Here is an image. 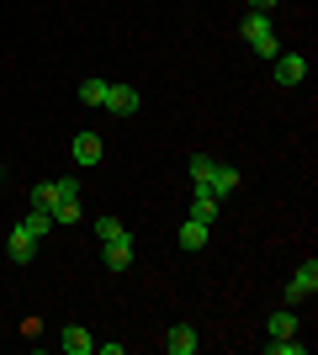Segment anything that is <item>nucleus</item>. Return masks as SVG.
I'll return each mask as SVG.
<instances>
[{
    "instance_id": "f257e3e1",
    "label": "nucleus",
    "mask_w": 318,
    "mask_h": 355,
    "mask_svg": "<svg viewBox=\"0 0 318 355\" xmlns=\"http://www.w3.org/2000/svg\"><path fill=\"white\" fill-rule=\"evenodd\" d=\"M244 43L255 48L260 59H276V53H281L276 27H271V16H265V11H249V16H244Z\"/></svg>"
},
{
    "instance_id": "f03ea898",
    "label": "nucleus",
    "mask_w": 318,
    "mask_h": 355,
    "mask_svg": "<svg viewBox=\"0 0 318 355\" xmlns=\"http://www.w3.org/2000/svg\"><path fill=\"white\" fill-rule=\"evenodd\" d=\"M313 292H318V260L308 254L303 266L292 270V282H287V292H281V297H287V308H297V302H308Z\"/></svg>"
},
{
    "instance_id": "7ed1b4c3",
    "label": "nucleus",
    "mask_w": 318,
    "mask_h": 355,
    "mask_svg": "<svg viewBox=\"0 0 318 355\" xmlns=\"http://www.w3.org/2000/svg\"><path fill=\"white\" fill-rule=\"evenodd\" d=\"M133 254H138L133 234H122V239H112V244H106V250H101V260H106V266H112V270H127V266H133Z\"/></svg>"
},
{
    "instance_id": "20e7f679",
    "label": "nucleus",
    "mask_w": 318,
    "mask_h": 355,
    "mask_svg": "<svg viewBox=\"0 0 318 355\" xmlns=\"http://www.w3.org/2000/svg\"><path fill=\"white\" fill-rule=\"evenodd\" d=\"M276 85H297V80H303V74H308V59H303V53H276Z\"/></svg>"
},
{
    "instance_id": "39448f33",
    "label": "nucleus",
    "mask_w": 318,
    "mask_h": 355,
    "mask_svg": "<svg viewBox=\"0 0 318 355\" xmlns=\"http://www.w3.org/2000/svg\"><path fill=\"white\" fill-rule=\"evenodd\" d=\"M191 218H197V223H207V228H212V223L223 218V196H212L207 186H197V202H191Z\"/></svg>"
},
{
    "instance_id": "423d86ee",
    "label": "nucleus",
    "mask_w": 318,
    "mask_h": 355,
    "mask_svg": "<svg viewBox=\"0 0 318 355\" xmlns=\"http://www.w3.org/2000/svg\"><path fill=\"white\" fill-rule=\"evenodd\" d=\"M101 154H106V144H101L96 133H75V164H80V170L101 164Z\"/></svg>"
},
{
    "instance_id": "0eeeda50",
    "label": "nucleus",
    "mask_w": 318,
    "mask_h": 355,
    "mask_svg": "<svg viewBox=\"0 0 318 355\" xmlns=\"http://www.w3.org/2000/svg\"><path fill=\"white\" fill-rule=\"evenodd\" d=\"M106 112H117V117H138V90L133 85H112V90H106Z\"/></svg>"
},
{
    "instance_id": "6e6552de",
    "label": "nucleus",
    "mask_w": 318,
    "mask_h": 355,
    "mask_svg": "<svg viewBox=\"0 0 318 355\" xmlns=\"http://www.w3.org/2000/svg\"><path fill=\"white\" fill-rule=\"evenodd\" d=\"M59 345H64L69 355H91V350H96V334H91L85 324H69V329L59 334Z\"/></svg>"
},
{
    "instance_id": "1a4fd4ad",
    "label": "nucleus",
    "mask_w": 318,
    "mask_h": 355,
    "mask_svg": "<svg viewBox=\"0 0 318 355\" xmlns=\"http://www.w3.org/2000/svg\"><path fill=\"white\" fill-rule=\"evenodd\" d=\"M6 250H11V260H16V266H27L32 254H37V239H32L27 228L16 223V228H11V239H6Z\"/></svg>"
},
{
    "instance_id": "9d476101",
    "label": "nucleus",
    "mask_w": 318,
    "mask_h": 355,
    "mask_svg": "<svg viewBox=\"0 0 318 355\" xmlns=\"http://www.w3.org/2000/svg\"><path fill=\"white\" fill-rule=\"evenodd\" d=\"M239 186H244V175L233 170V164H218V170H212V180H207V191H212V196H233Z\"/></svg>"
},
{
    "instance_id": "9b49d317",
    "label": "nucleus",
    "mask_w": 318,
    "mask_h": 355,
    "mask_svg": "<svg viewBox=\"0 0 318 355\" xmlns=\"http://www.w3.org/2000/svg\"><path fill=\"white\" fill-rule=\"evenodd\" d=\"M197 329H186V324H175V329H170V334H165V350L170 355H197Z\"/></svg>"
},
{
    "instance_id": "f8f14e48",
    "label": "nucleus",
    "mask_w": 318,
    "mask_h": 355,
    "mask_svg": "<svg viewBox=\"0 0 318 355\" xmlns=\"http://www.w3.org/2000/svg\"><path fill=\"white\" fill-rule=\"evenodd\" d=\"M265 334H271V340H287V334H297V318H292V308L271 313V318H265Z\"/></svg>"
},
{
    "instance_id": "ddd939ff",
    "label": "nucleus",
    "mask_w": 318,
    "mask_h": 355,
    "mask_svg": "<svg viewBox=\"0 0 318 355\" xmlns=\"http://www.w3.org/2000/svg\"><path fill=\"white\" fill-rule=\"evenodd\" d=\"M202 244H207V223L186 218V223H181V250H202Z\"/></svg>"
},
{
    "instance_id": "4468645a",
    "label": "nucleus",
    "mask_w": 318,
    "mask_h": 355,
    "mask_svg": "<svg viewBox=\"0 0 318 355\" xmlns=\"http://www.w3.org/2000/svg\"><path fill=\"white\" fill-rule=\"evenodd\" d=\"M21 228H27L32 239H48V234H53V212H37V207H32L27 218H21Z\"/></svg>"
},
{
    "instance_id": "2eb2a0df",
    "label": "nucleus",
    "mask_w": 318,
    "mask_h": 355,
    "mask_svg": "<svg viewBox=\"0 0 318 355\" xmlns=\"http://www.w3.org/2000/svg\"><path fill=\"white\" fill-rule=\"evenodd\" d=\"M106 90H112V80H85V85H80V101L85 106H106Z\"/></svg>"
},
{
    "instance_id": "dca6fc26",
    "label": "nucleus",
    "mask_w": 318,
    "mask_h": 355,
    "mask_svg": "<svg viewBox=\"0 0 318 355\" xmlns=\"http://www.w3.org/2000/svg\"><path fill=\"white\" fill-rule=\"evenodd\" d=\"M186 170H191V180H197V186H207V180H212V170H218V159H207V154H197V159L186 164Z\"/></svg>"
},
{
    "instance_id": "f3484780",
    "label": "nucleus",
    "mask_w": 318,
    "mask_h": 355,
    "mask_svg": "<svg viewBox=\"0 0 318 355\" xmlns=\"http://www.w3.org/2000/svg\"><path fill=\"white\" fill-rule=\"evenodd\" d=\"M265 350H271V355H308V345L287 334V340H265Z\"/></svg>"
},
{
    "instance_id": "a211bd4d",
    "label": "nucleus",
    "mask_w": 318,
    "mask_h": 355,
    "mask_svg": "<svg viewBox=\"0 0 318 355\" xmlns=\"http://www.w3.org/2000/svg\"><path fill=\"white\" fill-rule=\"evenodd\" d=\"M127 234V228H122L117 218H96V239H101V244H112V239H122Z\"/></svg>"
},
{
    "instance_id": "6ab92c4d",
    "label": "nucleus",
    "mask_w": 318,
    "mask_h": 355,
    "mask_svg": "<svg viewBox=\"0 0 318 355\" xmlns=\"http://www.w3.org/2000/svg\"><path fill=\"white\" fill-rule=\"evenodd\" d=\"M80 218H85L80 196H75V202H59V207H53V223H80Z\"/></svg>"
},
{
    "instance_id": "aec40b11",
    "label": "nucleus",
    "mask_w": 318,
    "mask_h": 355,
    "mask_svg": "<svg viewBox=\"0 0 318 355\" xmlns=\"http://www.w3.org/2000/svg\"><path fill=\"white\" fill-rule=\"evenodd\" d=\"M276 0H249V11H271Z\"/></svg>"
},
{
    "instance_id": "412c9836",
    "label": "nucleus",
    "mask_w": 318,
    "mask_h": 355,
    "mask_svg": "<svg viewBox=\"0 0 318 355\" xmlns=\"http://www.w3.org/2000/svg\"><path fill=\"white\" fill-rule=\"evenodd\" d=\"M0 175H6V170H0Z\"/></svg>"
}]
</instances>
